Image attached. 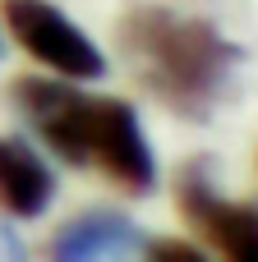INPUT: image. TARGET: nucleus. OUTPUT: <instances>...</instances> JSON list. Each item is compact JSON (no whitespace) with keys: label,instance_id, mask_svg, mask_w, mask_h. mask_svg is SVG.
<instances>
[{"label":"nucleus","instance_id":"1","mask_svg":"<svg viewBox=\"0 0 258 262\" xmlns=\"http://www.w3.org/2000/svg\"><path fill=\"white\" fill-rule=\"evenodd\" d=\"M23 120L42 134L51 152H60L69 166H102L120 189L148 193L157 184V157L138 124V111L120 97H88L60 78L23 74L9 88Z\"/></svg>","mask_w":258,"mask_h":262},{"label":"nucleus","instance_id":"2","mask_svg":"<svg viewBox=\"0 0 258 262\" xmlns=\"http://www.w3.org/2000/svg\"><path fill=\"white\" fill-rule=\"evenodd\" d=\"M125 46L138 60L143 83L194 120H208L245 60V51L208 18H185L171 9H138L125 23Z\"/></svg>","mask_w":258,"mask_h":262},{"label":"nucleus","instance_id":"3","mask_svg":"<svg viewBox=\"0 0 258 262\" xmlns=\"http://www.w3.org/2000/svg\"><path fill=\"white\" fill-rule=\"evenodd\" d=\"M0 18H5L9 41H18L32 60L55 69L60 78H102L106 74V55L97 51V41L78 23H69L51 0H0Z\"/></svg>","mask_w":258,"mask_h":262},{"label":"nucleus","instance_id":"4","mask_svg":"<svg viewBox=\"0 0 258 262\" xmlns=\"http://www.w3.org/2000/svg\"><path fill=\"white\" fill-rule=\"evenodd\" d=\"M175 203L180 212L208 235V244L231 262H258V207L254 203H226L217 198L208 166L194 161L175 180Z\"/></svg>","mask_w":258,"mask_h":262},{"label":"nucleus","instance_id":"5","mask_svg":"<svg viewBox=\"0 0 258 262\" xmlns=\"http://www.w3.org/2000/svg\"><path fill=\"white\" fill-rule=\"evenodd\" d=\"M143 230L120 216V212H83L74 221H65L51 239V258L55 262H102V258H134L143 253Z\"/></svg>","mask_w":258,"mask_h":262},{"label":"nucleus","instance_id":"6","mask_svg":"<svg viewBox=\"0 0 258 262\" xmlns=\"http://www.w3.org/2000/svg\"><path fill=\"white\" fill-rule=\"evenodd\" d=\"M55 203V175L42 152L14 134H0V212L14 221H37Z\"/></svg>","mask_w":258,"mask_h":262},{"label":"nucleus","instance_id":"7","mask_svg":"<svg viewBox=\"0 0 258 262\" xmlns=\"http://www.w3.org/2000/svg\"><path fill=\"white\" fill-rule=\"evenodd\" d=\"M148 258H180V262H203V249L185 244V239H148L143 244Z\"/></svg>","mask_w":258,"mask_h":262},{"label":"nucleus","instance_id":"8","mask_svg":"<svg viewBox=\"0 0 258 262\" xmlns=\"http://www.w3.org/2000/svg\"><path fill=\"white\" fill-rule=\"evenodd\" d=\"M0 249H5L9 258H23V244H18V239H14V235H9L5 226H0Z\"/></svg>","mask_w":258,"mask_h":262},{"label":"nucleus","instance_id":"9","mask_svg":"<svg viewBox=\"0 0 258 262\" xmlns=\"http://www.w3.org/2000/svg\"><path fill=\"white\" fill-rule=\"evenodd\" d=\"M5 51H9V41H5V32H0V60H5Z\"/></svg>","mask_w":258,"mask_h":262}]
</instances>
